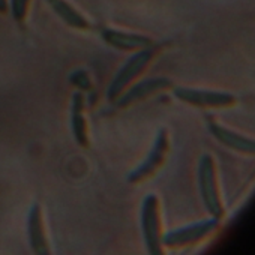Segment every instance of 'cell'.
I'll list each match as a JSON object with an SVG mask.
<instances>
[{"label": "cell", "mask_w": 255, "mask_h": 255, "mask_svg": "<svg viewBox=\"0 0 255 255\" xmlns=\"http://www.w3.org/2000/svg\"><path fill=\"white\" fill-rule=\"evenodd\" d=\"M102 39L110 47H114L122 51H138V50L155 45L153 39H150L144 35L116 30V29H104Z\"/></svg>", "instance_id": "cell-9"}, {"label": "cell", "mask_w": 255, "mask_h": 255, "mask_svg": "<svg viewBox=\"0 0 255 255\" xmlns=\"http://www.w3.org/2000/svg\"><path fill=\"white\" fill-rule=\"evenodd\" d=\"M209 129L210 132L227 147L237 150L240 153H246V155H255V140L243 137L234 131H230L227 128H224L222 125L209 120Z\"/></svg>", "instance_id": "cell-10"}, {"label": "cell", "mask_w": 255, "mask_h": 255, "mask_svg": "<svg viewBox=\"0 0 255 255\" xmlns=\"http://www.w3.org/2000/svg\"><path fill=\"white\" fill-rule=\"evenodd\" d=\"M30 0H11V14L14 20L23 21L27 17Z\"/></svg>", "instance_id": "cell-13"}, {"label": "cell", "mask_w": 255, "mask_h": 255, "mask_svg": "<svg viewBox=\"0 0 255 255\" xmlns=\"http://www.w3.org/2000/svg\"><path fill=\"white\" fill-rule=\"evenodd\" d=\"M27 234H29L30 248L35 254H38V255H48L50 254V243L47 239V233H45L42 207L38 203H35L29 212Z\"/></svg>", "instance_id": "cell-8"}, {"label": "cell", "mask_w": 255, "mask_h": 255, "mask_svg": "<svg viewBox=\"0 0 255 255\" xmlns=\"http://www.w3.org/2000/svg\"><path fill=\"white\" fill-rule=\"evenodd\" d=\"M173 84L168 78H149V80H143L140 81L138 84L129 87L128 92H123L114 102L119 108H123V107H128V105H132L138 101H143L158 92H162V90H167L170 89Z\"/></svg>", "instance_id": "cell-7"}, {"label": "cell", "mask_w": 255, "mask_h": 255, "mask_svg": "<svg viewBox=\"0 0 255 255\" xmlns=\"http://www.w3.org/2000/svg\"><path fill=\"white\" fill-rule=\"evenodd\" d=\"M170 152V140H168V134L165 129H161L156 135V140L147 155V158L128 176V182L137 185L141 183L150 177H153L159 168L164 165L167 155Z\"/></svg>", "instance_id": "cell-4"}, {"label": "cell", "mask_w": 255, "mask_h": 255, "mask_svg": "<svg viewBox=\"0 0 255 255\" xmlns=\"http://www.w3.org/2000/svg\"><path fill=\"white\" fill-rule=\"evenodd\" d=\"M174 96L189 105L201 107V108H224L231 107L237 102V99L224 92H212V90H200L189 87H174Z\"/></svg>", "instance_id": "cell-6"}, {"label": "cell", "mask_w": 255, "mask_h": 255, "mask_svg": "<svg viewBox=\"0 0 255 255\" xmlns=\"http://www.w3.org/2000/svg\"><path fill=\"white\" fill-rule=\"evenodd\" d=\"M71 128L72 135L78 146L89 147V132H87V120L84 116V96L77 92L72 96L71 105Z\"/></svg>", "instance_id": "cell-11"}, {"label": "cell", "mask_w": 255, "mask_h": 255, "mask_svg": "<svg viewBox=\"0 0 255 255\" xmlns=\"http://www.w3.org/2000/svg\"><path fill=\"white\" fill-rule=\"evenodd\" d=\"M48 5L53 8V11L71 27L78 29V30H87L90 29V24L87 18L80 14L71 3H68L66 0H47Z\"/></svg>", "instance_id": "cell-12"}, {"label": "cell", "mask_w": 255, "mask_h": 255, "mask_svg": "<svg viewBox=\"0 0 255 255\" xmlns=\"http://www.w3.org/2000/svg\"><path fill=\"white\" fill-rule=\"evenodd\" d=\"M155 54H156V45L135 51V54L128 59L125 62V65L119 69V72L114 75L113 81L110 83V86L107 89V99L114 102L146 71V68L155 59Z\"/></svg>", "instance_id": "cell-1"}, {"label": "cell", "mask_w": 255, "mask_h": 255, "mask_svg": "<svg viewBox=\"0 0 255 255\" xmlns=\"http://www.w3.org/2000/svg\"><path fill=\"white\" fill-rule=\"evenodd\" d=\"M218 228V219H209L203 222H195L188 227L173 230L162 236V246L165 248H186L191 245H195L209 236H212Z\"/></svg>", "instance_id": "cell-5"}, {"label": "cell", "mask_w": 255, "mask_h": 255, "mask_svg": "<svg viewBox=\"0 0 255 255\" xmlns=\"http://www.w3.org/2000/svg\"><path fill=\"white\" fill-rule=\"evenodd\" d=\"M198 183H200V192L206 209L213 218L221 219L224 216V206L221 200V191L218 186L215 161L210 155H203L200 159Z\"/></svg>", "instance_id": "cell-3"}, {"label": "cell", "mask_w": 255, "mask_h": 255, "mask_svg": "<svg viewBox=\"0 0 255 255\" xmlns=\"http://www.w3.org/2000/svg\"><path fill=\"white\" fill-rule=\"evenodd\" d=\"M8 9V0H0V12H5Z\"/></svg>", "instance_id": "cell-14"}, {"label": "cell", "mask_w": 255, "mask_h": 255, "mask_svg": "<svg viewBox=\"0 0 255 255\" xmlns=\"http://www.w3.org/2000/svg\"><path fill=\"white\" fill-rule=\"evenodd\" d=\"M141 231L149 254H162V224L159 198L153 194L144 197L141 204Z\"/></svg>", "instance_id": "cell-2"}]
</instances>
